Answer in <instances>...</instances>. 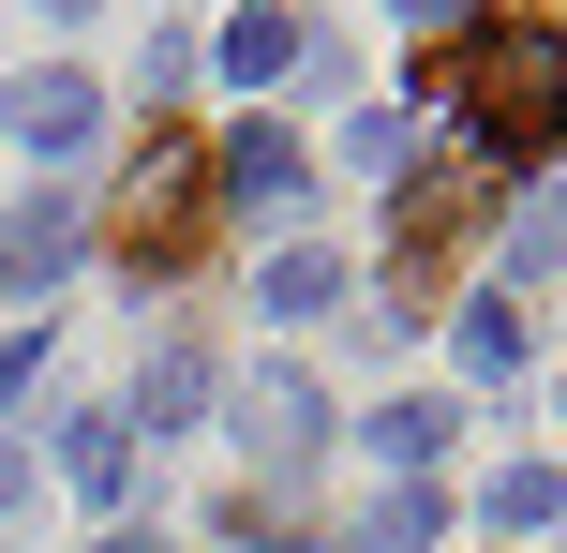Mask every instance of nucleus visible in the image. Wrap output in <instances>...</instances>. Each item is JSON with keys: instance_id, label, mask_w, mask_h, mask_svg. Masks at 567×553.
Instances as JSON below:
<instances>
[{"instance_id": "f257e3e1", "label": "nucleus", "mask_w": 567, "mask_h": 553, "mask_svg": "<svg viewBox=\"0 0 567 553\" xmlns=\"http://www.w3.org/2000/svg\"><path fill=\"white\" fill-rule=\"evenodd\" d=\"M449 90H463V150L478 165H553L567 150V30H478L449 45Z\"/></svg>"}, {"instance_id": "f03ea898", "label": "nucleus", "mask_w": 567, "mask_h": 553, "mask_svg": "<svg viewBox=\"0 0 567 553\" xmlns=\"http://www.w3.org/2000/svg\"><path fill=\"white\" fill-rule=\"evenodd\" d=\"M463 239H478V180H463V165H433V180H403V209H389V329H419L433 315V269H449L463 255Z\"/></svg>"}, {"instance_id": "7ed1b4c3", "label": "nucleus", "mask_w": 567, "mask_h": 553, "mask_svg": "<svg viewBox=\"0 0 567 553\" xmlns=\"http://www.w3.org/2000/svg\"><path fill=\"white\" fill-rule=\"evenodd\" d=\"M195 225H209V165H195L179 135H150V150H135V195H120V269H135V285H150V269H179V255H195Z\"/></svg>"}, {"instance_id": "20e7f679", "label": "nucleus", "mask_w": 567, "mask_h": 553, "mask_svg": "<svg viewBox=\"0 0 567 553\" xmlns=\"http://www.w3.org/2000/svg\"><path fill=\"white\" fill-rule=\"evenodd\" d=\"M0 135H16V150H45V165H75V150L105 135V90H90V75H60V60H30V75L0 90Z\"/></svg>"}, {"instance_id": "39448f33", "label": "nucleus", "mask_w": 567, "mask_h": 553, "mask_svg": "<svg viewBox=\"0 0 567 553\" xmlns=\"http://www.w3.org/2000/svg\"><path fill=\"white\" fill-rule=\"evenodd\" d=\"M209 195H239V209H269V225H299V209H313V150L284 135V120H239L225 165H209Z\"/></svg>"}, {"instance_id": "423d86ee", "label": "nucleus", "mask_w": 567, "mask_h": 553, "mask_svg": "<svg viewBox=\"0 0 567 553\" xmlns=\"http://www.w3.org/2000/svg\"><path fill=\"white\" fill-rule=\"evenodd\" d=\"M239 449H255L269 479H299L313 449H329V404H313V375H239Z\"/></svg>"}, {"instance_id": "0eeeda50", "label": "nucleus", "mask_w": 567, "mask_h": 553, "mask_svg": "<svg viewBox=\"0 0 567 553\" xmlns=\"http://www.w3.org/2000/svg\"><path fill=\"white\" fill-rule=\"evenodd\" d=\"M75 239H90V209L60 195V180H45V195H30L16 225H0V285H30V299H45L60 269H75Z\"/></svg>"}, {"instance_id": "6e6552de", "label": "nucleus", "mask_w": 567, "mask_h": 553, "mask_svg": "<svg viewBox=\"0 0 567 553\" xmlns=\"http://www.w3.org/2000/svg\"><path fill=\"white\" fill-rule=\"evenodd\" d=\"M225 75H239V90H269V75H313V30L284 16V0H255V16L225 30Z\"/></svg>"}, {"instance_id": "1a4fd4ad", "label": "nucleus", "mask_w": 567, "mask_h": 553, "mask_svg": "<svg viewBox=\"0 0 567 553\" xmlns=\"http://www.w3.org/2000/svg\"><path fill=\"white\" fill-rule=\"evenodd\" d=\"M269 315L284 329H299V315H343V255H329V239H284V255H269Z\"/></svg>"}, {"instance_id": "9d476101", "label": "nucleus", "mask_w": 567, "mask_h": 553, "mask_svg": "<svg viewBox=\"0 0 567 553\" xmlns=\"http://www.w3.org/2000/svg\"><path fill=\"white\" fill-rule=\"evenodd\" d=\"M433 539H449V494H433V479H389V509H373L343 553H433Z\"/></svg>"}, {"instance_id": "9b49d317", "label": "nucleus", "mask_w": 567, "mask_h": 553, "mask_svg": "<svg viewBox=\"0 0 567 553\" xmlns=\"http://www.w3.org/2000/svg\"><path fill=\"white\" fill-rule=\"evenodd\" d=\"M60 479H75V494L105 509L120 479H135V419H75V434H60Z\"/></svg>"}, {"instance_id": "f8f14e48", "label": "nucleus", "mask_w": 567, "mask_h": 553, "mask_svg": "<svg viewBox=\"0 0 567 553\" xmlns=\"http://www.w3.org/2000/svg\"><path fill=\"white\" fill-rule=\"evenodd\" d=\"M195 404H209V345H150V389H135V419H150V434H179Z\"/></svg>"}, {"instance_id": "ddd939ff", "label": "nucleus", "mask_w": 567, "mask_h": 553, "mask_svg": "<svg viewBox=\"0 0 567 553\" xmlns=\"http://www.w3.org/2000/svg\"><path fill=\"white\" fill-rule=\"evenodd\" d=\"M493 539H508V524H567V464H493Z\"/></svg>"}, {"instance_id": "4468645a", "label": "nucleus", "mask_w": 567, "mask_h": 553, "mask_svg": "<svg viewBox=\"0 0 567 553\" xmlns=\"http://www.w3.org/2000/svg\"><path fill=\"white\" fill-rule=\"evenodd\" d=\"M433 449H449V404H433V389H419V404H389V419H373V464H403V479H419Z\"/></svg>"}, {"instance_id": "2eb2a0df", "label": "nucleus", "mask_w": 567, "mask_h": 553, "mask_svg": "<svg viewBox=\"0 0 567 553\" xmlns=\"http://www.w3.org/2000/svg\"><path fill=\"white\" fill-rule=\"evenodd\" d=\"M463 375H523V299H478L463 315Z\"/></svg>"}, {"instance_id": "dca6fc26", "label": "nucleus", "mask_w": 567, "mask_h": 553, "mask_svg": "<svg viewBox=\"0 0 567 553\" xmlns=\"http://www.w3.org/2000/svg\"><path fill=\"white\" fill-rule=\"evenodd\" d=\"M553 255H567V209H553V195H538V209H508V285H538Z\"/></svg>"}, {"instance_id": "f3484780", "label": "nucleus", "mask_w": 567, "mask_h": 553, "mask_svg": "<svg viewBox=\"0 0 567 553\" xmlns=\"http://www.w3.org/2000/svg\"><path fill=\"white\" fill-rule=\"evenodd\" d=\"M343 150H359V165H373V180H403V165H419V135H403V120H389V105H373V120H359V135H343Z\"/></svg>"}, {"instance_id": "a211bd4d", "label": "nucleus", "mask_w": 567, "mask_h": 553, "mask_svg": "<svg viewBox=\"0 0 567 553\" xmlns=\"http://www.w3.org/2000/svg\"><path fill=\"white\" fill-rule=\"evenodd\" d=\"M30 375H45V329H16V345H0V419L30 404Z\"/></svg>"}, {"instance_id": "6ab92c4d", "label": "nucleus", "mask_w": 567, "mask_h": 553, "mask_svg": "<svg viewBox=\"0 0 567 553\" xmlns=\"http://www.w3.org/2000/svg\"><path fill=\"white\" fill-rule=\"evenodd\" d=\"M0 509H30V449L16 434H0Z\"/></svg>"}, {"instance_id": "aec40b11", "label": "nucleus", "mask_w": 567, "mask_h": 553, "mask_svg": "<svg viewBox=\"0 0 567 553\" xmlns=\"http://www.w3.org/2000/svg\"><path fill=\"white\" fill-rule=\"evenodd\" d=\"M90 553H179V539L165 524H120V539H90Z\"/></svg>"}, {"instance_id": "412c9836", "label": "nucleus", "mask_w": 567, "mask_h": 553, "mask_svg": "<svg viewBox=\"0 0 567 553\" xmlns=\"http://www.w3.org/2000/svg\"><path fill=\"white\" fill-rule=\"evenodd\" d=\"M389 16H419V30H433V16H463V0H389Z\"/></svg>"}, {"instance_id": "4be33fe9", "label": "nucleus", "mask_w": 567, "mask_h": 553, "mask_svg": "<svg viewBox=\"0 0 567 553\" xmlns=\"http://www.w3.org/2000/svg\"><path fill=\"white\" fill-rule=\"evenodd\" d=\"M255 553H343V539H255Z\"/></svg>"}, {"instance_id": "5701e85b", "label": "nucleus", "mask_w": 567, "mask_h": 553, "mask_svg": "<svg viewBox=\"0 0 567 553\" xmlns=\"http://www.w3.org/2000/svg\"><path fill=\"white\" fill-rule=\"evenodd\" d=\"M45 16H90V0H45Z\"/></svg>"}]
</instances>
